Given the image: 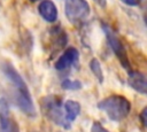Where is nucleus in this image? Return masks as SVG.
Returning a JSON list of instances; mask_svg holds the SVG:
<instances>
[{
    "mask_svg": "<svg viewBox=\"0 0 147 132\" xmlns=\"http://www.w3.org/2000/svg\"><path fill=\"white\" fill-rule=\"evenodd\" d=\"M127 84L137 92L141 94H146L147 92V83H146V76L139 71H130Z\"/></svg>",
    "mask_w": 147,
    "mask_h": 132,
    "instance_id": "9d476101",
    "label": "nucleus"
},
{
    "mask_svg": "<svg viewBox=\"0 0 147 132\" xmlns=\"http://www.w3.org/2000/svg\"><path fill=\"white\" fill-rule=\"evenodd\" d=\"M2 72L6 76V78L14 85L15 91H14V99L16 104L20 107V109L28 115L29 117H34L36 116V109L31 99V94L29 92V88L21 77V75L16 71L14 65L9 62H5L2 64Z\"/></svg>",
    "mask_w": 147,
    "mask_h": 132,
    "instance_id": "f257e3e1",
    "label": "nucleus"
},
{
    "mask_svg": "<svg viewBox=\"0 0 147 132\" xmlns=\"http://www.w3.org/2000/svg\"><path fill=\"white\" fill-rule=\"evenodd\" d=\"M102 29L105 31V34H106V38H107V41H108V45H109L110 49L116 55V57L119 61V63L122 64V67L125 68L130 72L131 71L130 61H129V56H127V53H126V49H125L123 42L117 37V34L114 32V30L110 28V25L103 23Z\"/></svg>",
    "mask_w": 147,
    "mask_h": 132,
    "instance_id": "20e7f679",
    "label": "nucleus"
},
{
    "mask_svg": "<svg viewBox=\"0 0 147 132\" xmlns=\"http://www.w3.org/2000/svg\"><path fill=\"white\" fill-rule=\"evenodd\" d=\"M98 108L115 122L123 121L131 111V102L123 95H110L98 103Z\"/></svg>",
    "mask_w": 147,
    "mask_h": 132,
    "instance_id": "f03ea898",
    "label": "nucleus"
},
{
    "mask_svg": "<svg viewBox=\"0 0 147 132\" xmlns=\"http://www.w3.org/2000/svg\"><path fill=\"white\" fill-rule=\"evenodd\" d=\"M90 69H91V71L93 72V75L96 77V79L99 80V83H102V81H103V73H102L101 64H100V62H99L98 59L93 57V59L90 61Z\"/></svg>",
    "mask_w": 147,
    "mask_h": 132,
    "instance_id": "f8f14e48",
    "label": "nucleus"
},
{
    "mask_svg": "<svg viewBox=\"0 0 147 132\" xmlns=\"http://www.w3.org/2000/svg\"><path fill=\"white\" fill-rule=\"evenodd\" d=\"M121 1L127 6H138L141 2V0H121Z\"/></svg>",
    "mask_w": 147,
    "mask_h": 132,
    "instance_id": "2eb2a0df",
    "label": "nucleus"
},
{
    "mask_svg": "<svg viewBox=\"0 0 147 132\" xmlns=\"http://www.w3.org/2000/svg\"><path fill=\"white\" fill-rule=\"evenodd\" d=\"M38 11L48 23H54L57 20V8L52 0H42L38 6Z\"/></svg>",
    "mask_w": 147,
    "mask_h": 132,
    "instance_id": "1a4fd4ad",
    "label": "nucleus"
},
{
    "mask_svg": "<svg viewBox=\"0 0 147 132\" xmlns=\"http://www.w3.org/2000/svg\"><path fill=\"white\" fill-rule=\"evenodd\" d=\"M64 11L70 23L82 24L88 17L91 8L86 0H67Z\"/></svg>",
    "mask_w": 147,
    "mask_h": 132,
    "instance_id": "39448f33",
    "label": "nucleus"
},
{
    "mask_svg": "<svg viewBox=\"0 0 147 132\" xmlns=\"http://www.w3.org/2000/svg\"><path fill=\"white\" fill-rule=\"evenodd\" d=\"M31 2H37V1H39V0H30Z\"/></svg>",
    "mask_w": 147,
    "mask_h": 132,
    "instance_id": "a211bd4d",
    "label": "nucleus"
},
{
    "mask_svg": "<svg viewBox=\"0 0 147 132\" xmlns=\"http://www.w3.org/2000/svg\"><path fill=\"white\" fill-rule=\"evenodd\" d=\"M0 132H20L18 124L11 117L5 98H0Z\"/></svg>",
    "mask_w": 147,
    "mask_h": 132,
    "instance_id": "423d86ee",
    "label": "nucleus"
},
{
    "mask_svg": "<svg viewBox=\"0 0 147 132\" xmlns=\"http://www.w3.org/2000/svg\"><path fill=\"white\" fill-rule=\"evenodd\" d=\"M146 112H147V109L144 108L141 114H140V119H141V123H142L144 126H146Z\"/></svg>",
    "mask_w": 147,
    "mask_h": 132,
    "instance_id": "dca6fc26",
    "label": "nucleus"
},
{
    "mask_svg": "<svg viewBox=\"0 0 147 132\" xmlns=\"http://www.w3.org/2000/svg\"><path fill=\"white\" fill-rule=\"evenodd\" d=\"M78 59H79V52H78V49L76 47H69L56 60L54 67H55L56 70L63 71V70H65V69L75 65L78 62Z\"/></svg>",
    "mask_w": 147,
    "mask_h": 132,
    "instance_id": "0eeeda50",
    "label": "nucleus"
},
{
    "mask_svg": "<svg viewBox=\"0 0 147 132\" xmlns=\"http://www.w3.org/2000/svg\"><path fill=\"white\" fill-rule=\"evenodd\" d=\"M63 108H64L65 117H67L69 123L75 121L77 118V116L79 115V112H80V104L77 101H74V100L65 101L63 103Z\"/></svg>",
    "mask_w": 147,
    "mask_h": 132,
    "instance_id": "9b49d317",
    "label": "nucleus"
},
{
    "mask_svg": "<svg viewBox=\"0 0 147 132\" xmlns=\"http://www.w3.org/2000/svg\"><path fill=\"white\" fill-rule=\"evenodd\" d=\"M49 41L52 46L53 53H56L59 49L63 48L68 41V37L64 30H62L60 26L52 28L49 30Z\"/></svg>",
    "mask_w": 147,
    "mask_h": 132,
    "instance_id": "6e6552de",
    "label": "nucleus"
},
{
    "mask_svg": "<svg viewBox=\"0 0 147 132\" xmlns=\"http://www.w3.org/2000/svg\"><path fill=\"white\" fill-rule=\"evenodd\" d=\"M91 132H109L107 129H105L100 123H98V122H95L93 125H92V127H91Z\"/></svg>",
    "mask_w": 147,
    "mask_h": 132,
    "instance_id": "4468645a",
    "label": "nucleus"
},
{
    "mask_svg": "<svg viewBox=\"0 0 147 132\" xmlns=\"http://www.w3.org/2000/svg\"><path fill=\"white\" fill-rule=\"evenodd\" d=\"M62 88L64 90H79L82 88V83L79 80H71V79H64L61 83Z\"/></svg>",
    "mask_w": 147,
    "mask_h": 132,
    "instance_id": "ddd939ff",
    "label": "nucleus"
},
{
    "mask_svg": "<svg viewBox=\"0 0 147 132\" xmlns=\"http://www.w3.org/2000/svg\"><path fill=\"white\" fill-rule=\"evenodd\" d=\"M100 7H102V8H105L106 7V5H107V1L106 0H94Z\"/></svg>",
    "mask_w": 147,
    "mask_h": 132,
    "instance_id": "f3484780",
    "label": "nucleus"
},
{
    "mask_svg": "<svg viewBox=\"0 0 147 132\" xmlns=\"http://www.w3.org/2000/svg\"><path fill=\"white\" fill-rule=\"evenodd\" d=\"M40 108L45 117H47L53 123L64 127L69 129L70 123L68 122L63 108V103L61 99L56 95H47L44 96L40 100Z\"/></svg>",
    "mask_w": 147,
    "mask_h": 132,
    "instance_id": "7ed1b4c3",
    "label": "nucleus"
}]
</instances>
